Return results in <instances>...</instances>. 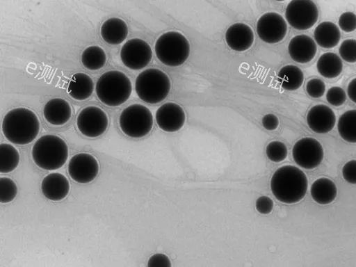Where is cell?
<instances>
[{
    "label": "cell",
    "instance_id": "obj_25",
    "mask_svg": "<svg viewBox=\"0 0 356 267\" xmlns=\"http://www.w3.org/2000/svg\"><path fill=\"white\" fill-rule=\"evenodd\" d=\"M319 74L328 79L338 76L343 69V63L336 54L327 52L322 54L318 58L316 64Z\"/></svg>",
    "mask_w": 356,
    "mask_h": 267
},
{
    "label": "cell",
    "instance_id": "obj_29",
    "mask_svg": "<svg viewBox=\"0 0 356 267\" xmlns=\"http://www.w3.org/2000/svg\"><path fill=\"white\" fill-rule=\"evenodd\" d=\"M266 153L267 157L270 161L277 163L282 161L286 159L288 150L284 143L281 141L274 140L268 144Z\"/></svg>",
    "mask_w": 356,
    "mask_h": 267
},
{
    "label": "cell",
    "instance_id": "obj_7",
    "mask_svg": "<svg viewBox=\"0 0 356 267\" xmlns=\"http://www.w3.org/2000/svg\"><path fill=\"white\" fill-rule=\"evenodd\" d=\"M119 124L125 135L131 138H141L147 135L152 129V114L146 106L134 104L122 111Z\"/></svg>",
    "mask_w": 356,
    "mask_h": 267
},
{
    "label": "cell",
    "instance_id": "obj_18",
    "mask_svg": "<svg viewBox=\"0 0 356 267\" xmlns=\"http://www.w3.org/2000/svg\"><path fill=\"white\" fill-rule=\"evenodd\" d=\"M41 189L47 199L58 201L64 199L68 194L70 184L63 175L51 173L42 179Z\"/></svg>",
    "mask_w": 356,
    "mask_h": 267
},
{
    "label": "cell",
    "instance_id": "obj_15",
    "mask_svg": "<svg viewBox=\"0 0 356 267\" xmlns=\"http://www.w3.org/2000/svg\"><path fill=\"white\" fill-rule=\"evenodd\" d=\"M307 122L313 131L318 134H325L334 128L336 116L329 106L318 104L313 106L309 111Z\"/></svg>",
    "mask_w": 356,
    "mask_h": 267
},
{
    "label": "cell",
    "instance_id": "obj_10",
    "mask_svg": "<svg viewBox=\"0 0 356 267\" xmlns=\"http://www.w3.org/2000/svg\"><path fill=\"white\" fill-rule=\"evenodd\" d=\"M76 124L79 131L89 138L104 134L108 124L106 113L99 107L90 106L83 108L78 115Z\"/></svg>",
    "mask_w": 356,
    "mask_h": 267
},
{
    "label": "cell",
    "instance_id": "obj_38",
    "mask_svg": "<svg viewBox=\"0 0 356 267\" xmlns=\"http://www.w3.org/2000/svg\"><path fill=\"white\" fill-rule=\"evenodd\" d=\"M261 123L266 130L272 131L277 129L279 124V120L276 115L269 113L263 117Z\"/></svg>",
    "mask_w": 356,
    "mask_h": 267
},
{
    "label": "cell",
    "instance_id": "obj_28",
    "mask_svg": "<svg viewBox=\"0 0 356 267\" xmlns=\"http://www.w3.org/2000/svg\"><path fill=\"white\" fill-rule=\"evenodd\" d=\"M19 162V154L14 146L6 143L0 144V172L13 171Z\"/></svg>",
    "mask_w": 356,
    "mask_h": 267
},
{
    "label": "cell",
    "instance_id": "obj_27",
    "mask_svg": "<svg viewBox=\"0 0 356 267\" xmlns=\"http://www.w3.org/2000/svg\"><path fill=\"white\" fill-rule=\"evenodd\" d=\"M106 61V53L99 46H90L86 48L81 54L83 65L90 70L101 69L105 65Z\"/></svg>",
    "mask_w": 356,
    "mask_h": 267
},
{
    "label": "cell",
    "instance_id": "obj_34",
    "mask_svg": "<svg viewBox=\"0 0 356 267\" xmlns=\"http://www.w3.org/2000/svg\"><path fill=\"white\" fill-rule=\"evenodd\" d=\"M339 25L341 30L350 33L356 29V15L353 12H345L339 18Z\"/></svg>",
    "mask_w": 356,
    "mask_h": 267
},
{
    "label": "cell",
    "instance_id": "obj_26",
    "mask_svg": "<svg viewBox=\"0 0 356 267\" xmlns=\"http://www.w3.org/2000/svg\"><path fill=\"white\" fill-rule=\"evenodd\" d=\"M337 128L344 140L356 143V110H350L343 113L339 119Z\"/></svg>",
    "mask_w": 356,
    "mask_h": 267
},
{
    "label": "cell",
    "instance_id": "obj_35",
    "mask_svg": "<svg viewBox=\"0 0 356 267\" xmlns=\"http://www.w3.org/2000/svg\"><path fill=\"white\" fill-rule=\"evenodd\" d=\"M343 179L350 184H356V161H348L342 168Z\"/></svg>",
    "mask_w": 356,
    "mask_h": 267
},
{
    "label": "cell",
    "instance_id": "obj_6",
    "mask_svg": "<svg viewBox=\"0 0 356 267\" xmlns=\"http://www.w3.org/2000/svg\"><path fill=\"white\" fill-rule=\"evenodd\" d=\"M154 50L158 59L164 65L177 67L182 65L190 54V43L177 31L164 33L156 40Z\"/></svg>",
    "mask_w": 356,
    "mask_h": 267
},
{
    "label": "cell",
    "instance_id": "obj_36",
    "mask_svg": "<svg viewBox=\"0 0 356 267\" xmlns=\"http://www.w3.org/2000/svg\"><path fill=\"white\" fill-rule=\"evenodd\" d=\"M255 207L259 213L268 214L273 210V202L268 196H260L256 200Z\"/></svg>",
    "mask_w": 356,
    "mask_h": 267
},
{
    "label": "cell",
    "instance_id": "obj_37",
    "mask_svg": "<svg viewBox=\"0 0 356 267\" xmlns=\"http://www.w3.org/2000/svg\"><path fill=\"white\" fill-rule=\"evenodd\" d=\"M147 267H171V262L165 254L157 253L149 257Z\"/></svg>",
    "mask_w": 356,
    "mask_h": 267
},
{
    "label": "cell",
    "instance_id": "obj_20",
    "mask_svg": "<svg viewBox=\"0 0 356 267\" xmlns=\"http://www.w3.org/2000/svg\"><path fill=\"white\" fill-rule=\"evenodd\" d=\"M102 39L110 44H119L127 37L128 27L126 22L118 17L106 20L100 29Z\"/></svg>",
    "mask_w": 356,
    "mask_h": 267
},
{
    "label": "cell",
    "instance_id": "obj_9",
    "mask_svg": "<svg viewBox=\"0 0 356 267\" xmlns=\"http://www.w3.org/2000/svg\"><path fill=\"white\" fill-rule=\"evenodd\" d=\"M152 51L150 45L141 39L134 38L127 41L120 51L123 64L134 70H140L151 61Z\"/></svg>",
    "mask_w": 356,
    "mask_h": 267
},
{
    "label": "cell",
    "instance_id": "obj_2",
    "mask_svg": "<svg viewBox=\"0 0 356 267\" xmlns=\"http://www.w3.org/2000/svg\"><path fill=\"white\" fill-rule=\"evenodd\" d=\"M40 122L37 115L26 108L10 110L2 121V132L12 143L26 145L31 143L38 136Z\"/></svg>",
    "mask_w": 356,
    "mask_h": 267
},
{
    "label": "cell",
    "instance_id": "obj_12",
    "mask_svg": "<svg viewBox=\"0 0 356 267\" xmlns=\"http://www.w3.org/2000/svg\"><path fill=\"white\" fill-rule=\"evenodd\" d=\"M257 31L260 39L265 42L277 43L282 41L286 35V22L278 13H266L259 18Z\"/></svg>",
    "mask_w": 356,
    "mask_h": 267
},
{
    "label": "cell",
    "instance_id": "obj_16",
    "mask_svg": "<svg viewBox=\"0 0 356 267\" xmlns=\"http://www.w3.org/2000/svg\"><path fill=\"white\" fill-rule=\"evenodd\" d=\"M225 40L232 49L236 51H244L253 44L254 33L248 25L236 23L227 29Z\"/></svg>",
    "mask_w": 356,
    "mask_h": 267
},
{
    "label": "cell",
    "instance_id": "obj_23",
    "mask_svg": "<svg viewBox=\"0 0 356 267\" xmlns=\"http://www.w3.org/2000/svg\"><path fill=\"white\" fill-rule=\"evenodd\" d=\"M337 188L330 179L319 178L311 186V195L313 200L320 204L332 202L337 197Z\"/></svg>",
    "mask_w": 356,
    "mask_h": 267
},
{
    "label": "cell",
    "instance_id": "obj_30",
    "mask_svg": "<svg viewBox=\"0 0 356 267\" xmlns=\"http://www.w3.org/2000/svg\"><path fill=\"white\" fill-rule=\"evenodd\" d=\"M17 188L15 183L7 177L0 178V202L8 203L17 195Z\"/></svg>",
    "mask_w": 356,
    "mask_h": 267
},
{
    "label": "cell",
    "instance_id": "obj_33",
    "mask_svg": "<svg viewBox=\"0 0 356 267\" xmlns=\"http://www.w3.org/2000/svg\"><path fill=\"white\" fill-rule=\"evenodd\" d=\"M306 91L310 97L319 98L325 91V83L320 79H312L307 83Z\"/></svg>",
    "mask_w": 356,
    "mask_h": 267
},
{
    "label": "cell",
    "instance_id": "obj_1",
    "mask_svg": "<svg viewBox=\"0 0 356 267\" xmlns=\"http://www.w3.org/2000/svg\"><path fill=\"white\" fill-rule=\"evenodd\" d=\"M308 181L305 173L293 165L278 168L270 179V188L277 200L285 204H294L305 195Z\"/></svg>",
    "mask_w": 356,
    "mask_h": 267
},
{
    "label": "cell",
    "instance_id": "obj_17",
    "mask_svg": "<svg viewBox=\"0 0 356 267\" xmlns=\"http://www.w3.org/2000/svg\"><path fill=\"white\" fill-rule=\"evenodd\" d=\"M314 40L307 35H298L289 42L288 51L291 58L299 63L311 61L316 54Z\"/></svg>",
    "mask_w": 356,
    "mask_h": 267
},
{
    "label": "cell",
    "instance_id": "obj_21",
    "mask_svg": "<svg viewBox=\"0 0 356 267\" xmlns=\"http://www.w3.org/2000/svg\"><path fill=\"white\" fill-rule=\"evenodd\" d=\"M314 36L316 43L325 49L337 46L341 38L338 26L330 22H323L314 29Z\"/></svg>",
    "mask_w": 356,
    "mask_h": 267
},
{
    "label": "cell",
    "instance_id": "obj_24",
    "mask_svg": "<svg viewBox=\"0 0 356 267\" xmlns=\"http://www.w3.org/2000/svg\"><path fill=\"white\" fill-rule=\"evenodd\" d=\"M277 80L284 90H296L302 86L304 74L297 66L288 65L280 69L277 74Z\"/></svg>",
    "mask_w": 356,
    "mask_h": 267
},
{
    "label": "cell",
    "instance_id": "obj_5",
    "mask_svg": "<svg viewBox=\"0 0 356 267\" xmlns=\"http://www.w3.org/2000/svg\"><path fill=\"white\" fill-rule=\"evenodd\" d=\"M170 81L163 71L149 68L136 77L135 90L138 97L145 102L157 104L168 96L170 90Z\"/></svg>",
    "mask_w": 356,
    "mask_h": 267
},
{
    "label": "cell",
    "instance_id": "obj_3",
    "mask_svg": "<svg viewBox=\"0 0 356 267\" xmlns=\"http://www.w3.org/2000/svg\"><path fill=\"white\" fill-rule=\"evenodd\" d=\"M95 90L97 97L103 104L108 106H118L129 98L132 86L124 73L111 70L99 78Z\"/></svg>",
    "mask_w": 356,
    "mask_h": 267
},
{
    "label": "cell",
    "instance_id": "obj_4",
    "mask_svg": "<svg viewBox=\"0 0 356 267\" xmlns=\"http://www.w3.org/2000/svg\"><path fill=\"white\" fill-rule=\"evenodd\" d=\"M32 156L35 163L47 170H54L62 167L68 156L65 142L55 135L41 136L34 144Z\"/></svg>",
    "mask_w": 356,
    "mask_h": 267
},
{
    "label": "cell",
    "instance_id": "obj_11",
    "mask_svg": "<svg viewBox=\"0 0 356 267\" xmlns=\"http://www.w3.org/2000/svg\"><path fill=\"white\" fill-rule=\"evenodd\" d=\"M292 155L299 166L305 169H313L321 164L324 152L322 145L317 140L306 137L295 143Z\"/></svg>",
    "mask_w": 356,
    "mask_h": 267
},
{
    "label": "cell",
    "instance_id": "obj_32",
    "mask_svg": "<svg viewBox=\"0 0 356 267\" xmlns=\"http://www.w3.org/2000/svg\"><path fill=\"white\" fill-rule=\"evenodd\" d=\"M326 99L332 106H339L346 100V94L340 87L330 88L326 93Z\"/></svg>",
    "mask_w": 356,
    "mask_h": 267
},
{
    "label": "cell",
    "instance_id": "obj_22",
    "mask_svg": "<svg viewBox=\"0 0 356 267\" xmlns=\"http://www.w3.org/2000/svg\"><path fill=\"white\" fill-rule=\"evenodd\" d=\"M94 90L92 79L86 74H74L68 84L67 91L70 97L76 100H84L90 97Z\"/></svg>",
    "mask_w": 356,
    "mask_h": 267
},
{
    "label": "cell",
    "instance_id": "obj_13",
    "mask_svg": "<svg viewBox=\"0 0 356 267\" xmlns=\"http://www.w3.org/2000/svg\"><path fill=\"white\" fill-rule=\"evenodd\" d=\"M99 164L91 154L79 153L73 156L68 164V172L71 178L80 184L92 181L97 175Z\"/></svg>",
    "mask_w": 356,
    "mask_h": 267
},
{
    "label": "cell",
    "instance_id": "obj_39",
    "mask_svg": "<svg viewBox=\"0 0 356 267\" xmlns=\"http://www.w3.org/2000/svg\"><path fill=\"white\" fill-rule=\"evenodd\" d=\"M355 88H356V79L354 78L348 86V95L349 98L354 102H356V95H355Z\"/></svg>",
    "mask_w": 356,
    "mask_h": 267
},
{
    "label": "cell",
    "instance_id": "obj_14",
    "mask_svg": "<svg viewBox=\"0 0 356 267\" xmlns=\"http://www.w3.org/2000/svg\"><path fill=\"white\" fill-rule=\"evenodd\" d=\"M155 118L161 129L167 132H175L184 126L186 114L179 104L167 102L157 109Z\"/></svg>",
    "mask_w": 356,
    "mask_h": 267
},
{
    "label": "cell",
    "instance_id": "obj_31",
    "mask_svg": "<svg viewBox=\"0 0 356 267\" xmlns=\"http://www.w3.org/2000/svg\"><path fill=\"white\" fill-rule=\"evenodd\" d=\"M341 57L348 63H354L356 61V41L355 39H348L343 41L339 47Z\"/></svg>",
    "mask_w": 356,
    "mask_h": 267
},
{
    "label": "cell",
    "instance_id": "obj_19",
    "mask_svg": "<svg viewBox=\"0 0 356 267\" xmlns=\"http://www.w3.org/2000/svg\"><path fill=\"white\" fill-rule=\"evenodd\" d=\"M46 120L54 125H63L70 118L72 109L70 104L63 99L54 98L49 100L43 110Z\"/></svg>",
    "mask_w": 356,
    "mask_h": 267
},
{
    "label": "cell",
    "instance_id": "obj_8",
    "mask_svg": "<svg viewBox=\"0 0 356 267\" xmlns=\"http://www.w3.org/2000/svg\"><path fill=\"white\" fill-rule=\"evenodd\" d=\"M285 17L287 22L297 30H306L317 22L318 11L316 4L310 0H292L286 8Z\"/></svg>",
    "mask_w": 356,
    "mask_h": 267
}]
</instances>
